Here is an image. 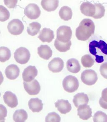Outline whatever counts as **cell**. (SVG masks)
Here are the masks:
<instances>
[{
  "label": "cell",
  "instance_id": "cell-1",
  "mask_svg": "<svg viewBox=\"0 0 107 122\" xmlns=\"http://www.w3.org/2000/svg\"><path fill=\"white\" fill-rule=\"evenodd\" d=\"M95 30V25L92 20L87 18L84 19L76 28V37L79 41H86L94 34Z\"/></svg>",
  "mask_w": 107,
  "mask_h": 122
},
{
  "label": "cell",
  "instance_id": "cell-2",
  "mask_svg": "<svg viewBox=\"0 0 107 122\" xmlns=\"http://www.w3.org/2000/svg\"><path fill=\"white\" fill-rule=\"evenodd\" d=\"M89 51L91 54L96 57V61L97 63H102L100 54L107 56V44L102 40L99 42L96 41H91L89 44Z\"/></svg>",
  "mask_w": 107,
  "mask_h": 122
},
{
  "label": "cell",
  "instance_id": "cell-3",
  "mask_svg": "<svg viewBox=\"0 0 107 122\" xmlns=\"http://www.w3.org/2000/svg\"><path fill=\"white\" fill-rule=\"evenodd\" d=\"M63 87L64 90L68 92H74L79 87L78 79L74 76L69 75L64 78L62 82Z\"/></svg>",
  "mask_w": 107,
  "mask_h": 122
},
{
  "label": "cell",
  "instance_id": "cell-4",
  "mask_svg": "<svg viewBox=\"0 0 107 122\" xmlns=\"http://www.w3.org/2000/svg\"><path fill=\"white\" fill-rule=\"evenodd\" d=\"M31 54L28 50L24 47H20L17 49L14 53L16 61L21 64H25L29 61Z\"/></svg>",
  "mask_w": 107,
  "mask_h": 122
},
{
  "label": "cell",
  "instance_id": "cell-5",
  "mask_svg": "<svg viewBox=\"0 0 107 122\" xmlns=\"http://www.w3.org/2000/svg\"><path fill=\"white\" fill-rule=\"evenodd\" d=\"M72 36V30L70 27L62 25L59 27L56 31V38L63 43L70 41Z\"/></svg>",
  "mask_w": 107,
  "mask_h": 122
},
{
  "label": "cell",
  "instance_id": "cell-6",
  "mask_svg": "<svg viewBox=\"0 0 107 122\" xmlns=\"http://www.w3.org/2000/svg\"><path fill=\"white\" fill-rule=\"evenodd\" d=\"M81 79L84 84L87 86H92L97 81L98 78L97 73L94 70H85L81 74Z\"/></svg>",
  "mask_w": 107,
  "mask_h": 122
},
{
  "label": "cell",
  "instance_id": "cell-7",
  "mask_svg": "<svg viewBox=\"0 0 107 122\" xmlns=\"http://www.w3.org/2000/svg\"><path fill=\"white\" fill-rule=\"evenodd\" d=\"M7 28L11 34L17 36L22 33L24 27L21 20L18 19H14L8 23Z\"/></svg>",
  "mask_w": 107,
  "mask_h": 122
},
{
  "label": "cell",
  "instance_id": "cell-8",
  "mask_svg": "<svg viewBox=\"0 0 107 122\" xmlns=\"http://www.w3.org/2000/svg\"><path fill=\"white\" fill-rule=\"evenodd\" d=\"M24 13L28 18L31 20H35L40 16L41 10L38 5L34 3H30L26 7Z\"/></svg>",
  "mask_w": 107,
  "mask_h": 122
},
{
  "label": "cell",
  "instance_id": "cell-9",
  "mask_svg": "<svg viewBox=\"0 0 107 122\" xmlns=\"http://www.w3.org/2000/svg\"><path fill=\"white\" fill-rule=\"evenodd\" d=\"M24 88L28 94L30 95H36L39 93L41 86L39 82L36 80L29 82H23Z\"/></svg>",
  "mask_w": 107,
  "mask_h": 122
},
{
  "label": "cell",
  "instance_id": "cell-10",
  "mask_svg": "<svg viewBox=\"0 0 107 122\" xmlns=\"http://www.w3.org/2000/svg\"><path fill=\"white\" fill-rule=\"evenodd\" d=\"M38 74V71L35 66H30L26 68L22 73L23 81L29 82L34 79Z\"/></svg>",
  "mask_w": 107,
  "mask_h": 122
},
{
  "label": "cell",
  "instance_id": "cell-11",
  "mask_svg": "<svg viewBox=\"0 0 107 122\" xmlns=\"http://www.w3.org/2000/svg\"><path fill=\"white\" fill-rule=\"evenodd\" d=\"M64 67V63L60 58H54L48 64V68L53 73L60 72Z\"/></svg>",
  "mask_w": 107,
  "mask_h": 122
},
{
  "label": "cell",
  "instance_id": "cell-12",
  "mask_svg": "<svg viewBox=\"0 0 107 122\" xmlns=\"http://www.w3.org/2000/svg\"><path fill=\"white\" fill-rule=\"evenodd\" d=\"M80 10L81 13L87 16L92 17L96 13L95 5L90 2H85L82 3Z\"/></svg>",
  "mask_w": 107,
  "mask_h": 122
},
{
  "label": "cell",
  "instance_id": "cell-13",
  "mask_svg": "<svg viewBox=\"0 0 107 122\" xmlns=\"http://www.w3.org/2000/svg\"><path fill=\"white\" fill-rule=\"evenodd\" d=\"M5 103L11 108L16 107L18 105V101L17 96L11 91H6L3 96Z\"/></svg>",
  "mask_w": 107,
  "mask_h": 122
},
{
  "label": "cell",
  "instance_id": "cell-14",
  "mask_svg": "<svg viewBox=\"0 0 107 122\" xmlns=\"http://www.w3.org/2000/svg\"><path fill=\"white\" fill-rule=\"evenodd\" d=\"M55 107L57 108L58 111L61 114H66L70 112L72 106L68 100L63 99L59 100L55 103Z\"/></svg>",
  "mask_w": 107,
  "mask_h": 122
},
{
  "label": "cell",
  "instance_id": "cell-15",
  "mask_svg": "<svg viewBox=\"0 0 107 122\" xmlns=\"http://www.w3.org/2000/svg\"><path fill=\"white\" fill-rule=\"evenodd\" d=\"M78 115L83 120H87L92 117V111L90 106L83 105L79 106L78 109Z\"/></svg>",
  "mask_w": 107,
  "mask_h": 122
},
{
  "label": "cell",
  "instance_id": "cell-16",
  "mask_svg": "<svg viewBox=\"0 0 107 122\" xmlns=\"http://www.w3.org/2000/svg\"><path fill=\"white\" fill-rule=\"evenodd\" d=\"M20 69L16 65H9L5 70V74L7 78L11 80L16 79L18 77Z\"/></svg>",
  "mask_w": 107,
  "mask_h": 122
},
{
  "label": "cell",
  "instance_id": "cell-17",
  "mask_svg": "<svg viewBox=\"0 0 107 122\" xmlns=\"http://www.w3.org/2000/svg\"><path fill=\"white\" fill-rule=\"evenodd\" d=\"M38 38L42 42L50 43L54 38V33L53 30L50 28H45L40 32Z\"/></svg>",
  "mask_w": 107,
  "mask_h": 122
},
{
  "label": "cell",
  "instance_id": "cell-18",
  "mask_svg": "<svg viewBox=\"0 0 107 122\" xmlns=\"http://www.w3.org/2000/svg\"><path fill=\"white\" fill-rule=\"evenodd\" d=\"M29 109L34 112H39L42 110L43 104L39 98H31L28 102Z\"/></svg>",
  "mask_w": 107,
  "mask_h": 122
},
{
  "label": "cell",
  "instance_id": "cell-19",
  "mask_svg": "<svg viewBox=\"0 0 107 122\" xmlns=\"http://www.w3.org/2000/svg\"><path fill=\"white\" fill-rule=\"evenodd\" d=\"M89 101V97L87 95L83 92L76 94L73 99V102L76 107L83 105H87Z\"/></svg>",
  "mask_w": 107,
  "mask_h": 122
},
{
  "label": "cell",
  "instance_id": "cell-20",
  "mask_svg": "<svg viewBox=\"0 0 107 122\" xmlns=\"http://www.w3.org/2000/svg\"><path fill=\"white\" fill-rule=\"evenodd\" d=\"M59 0H41V5L48 12L54 11L59 6Z\"/></svg>",
  "mask_w": 107,
  "mask_h": 122
},
{
  "label": "cell",
  "instance_id": "cell-21",
  "mask_svg": "<svg viewBox=\"0 0 107 122\" xmlns=\"http://www.w3.org/2000/svg\"><path fill=\"white\" fill-rule=\"evenodd\" d=\"M38 53L41 58L48 60L52 55V51L47 45H41L38 48Z\"/></svg>",
  "mask_w": 107,
  "mask_h": 122
},
{
  "label": "cell",
  "instance_id": "cell-22",
  "mask_svg": "<svg viewBox=\"0 0 107 122\" xmlns=\"http://www.w3.org/2000/svg\"><path fill=\"white\" fill-rule=\"evenodd\" d=\"M67 68L68 71L73 73H77L81 70L79 61L75 58H71L68 60L67 62Z\"/></svg>",
  "mask_w": 107,
  "mask_h": 122
},
{
  "label": "cell",
  "instance_id": "cell-23",
  "mask_svg": "<svg viewBox=\"0 0 107 122\" xmlns=\"http://www.w3.org/2000/svg\"><path fill=\"white\" fill-rule=\"evenodd\" d=\"M59 15L61 19L68 21L71 20L73 16V11L70 8L67 6H64L59 10Z\"/></svg>",
  "mask_w": 107,
  "mask_h": 122
},
{
  "label": "cell",
  "instance_id": "cell-24",
  "mask_svg": "<svg viewBox=\"0 0 107 122\" xmlns=\"http://www.w3.org/2000/svg\"><path fill=\"white\" fill-rule=\"evenodd\" d=\"M54 45L56 49L58 51L61 52H65L70 49L72 42L69 41L67 43H63L56 38L54 41Z\"/></svg>",
  "mask_w": 107,
  "mask_h": 122
},
{
  "label": "cell",
  "instance_id": "cell-25",
  "mask_svg": "<svg viewBox=\"0 0 107 122\" xmlns=\"http://www.w3.org/2000/svg\"><path fill=\"white\" fill-rule=\"evenodd\" d=\"M28 118V114L23 109L15 111L13 114V119L16 122H24Z\"/></svg>",
  "mask_w": 107,
  "mask_h": 122
},
{
  "label": "cell",
  "instance_id": "cell-26",
  "mask_svg": "<svg viewBox=\"0 0 107 122\" xmlns=\"http://www.w3.org/2000/svg\"><path fill=\"white\" fill-rule=\"evenodd\" d=\"M41 28V25L40 23L34 22L30 23L27 29V32L28 35L31 36H35L37 35L40 31Z\"/></svg>",
  "mask_w": 107,
  "mask_h": 122
},
{
  "label": "cell",
  "instance_id": "cell-27",
  "mask_svg": "<svg viewBox=\"0 0 107 122\" xmlns=\"http://www.w3.org/2000/svg\"><path fill=\"white\" fill-rule=\"evenodd\" d=\"M11 57V52L6 47H0V62L4 63L8 61Z\"/></svg>",
  "mask_w": 107,
  "mask_h": 122
},
{
  "label": "cell",
  "instance_id": "cell-28",
  "mask_svg": "<svg viewBox=\"0 0 107 122\" xmlns=\"http://www.w3.org/2000/svg\"><path fill=\"white\" fill-rule=\"evenodd\" d=\"M81 63L85 68H90L94 64V59L90 55L86 54L81 58Z\"/></svg>",
  "mask_w": 107,
  "mask_h": 122
},
{
  "label": "cell",
  "instance_id": "cell-29",
  "mask_svg": "<svg viewBox=\"0 0 107 122\" xmlns=\"http://www.w3.org/2000/svg\"><path fill=\"white\" fill-rule=\"evenodd\" d=\"M96 8V13L92 17L95 19H100L105 15V8L102 4L100 3H96L94 4Z\"/></svg>",
  "mask_w": 107,
  "mask_h": 122
},
{
  "label": "cell",
  "instance_id": "cell-30",
  "mask_svg": "<svg viewBox=\"0 0 107 122\" xmlns=\"http://www.w3.org/2000/svg\"><path fill=\"white\" fill-rule=\"evenodd\" d=\"M93 121L94 122H107V115L102 111H97L93 117Z\"/></svg>",
  "mask_w": 107,
  "mask_h": 122
},
{
  "label": "cell",
  "instance_id": "cell-31",
  "mask_svg": "<svg viewBox=\"0 0 107 122\" xmlns=\"http://www.w3.org/2000/svg\"><path fill=\"white\" fill-rule=\"evenodd\" d=\"M10 13L8 10L3 5H0V21L5 22L8 20Z\"/></svg>",
  "mask_w": 107,
  "mask_h": 122
},
{
  "label": "cell",
  "instance_id": "cell-32",
  "mask_svg": "<svg viewBox=\"0 0 107 122\" xmlns=\"http://www.w3.org/2000/svg\"><path fill=\"white\" fill-rule=\"evenodd\" d=\"M45 121L46 122H59L61 121V117L57 113L53 112L48 113L45 118Z\"/></svg>",
  "mask_w": 107,
  "mask_h": 122
},
{
  "label": "cell",
  "instance_id": "cell-33",
  "mask_svg": "<svg viewBox=\"0 0 107 122\" xmlns=\"http://www.w3.org/2000/svg\"><path fill=\"white\" fill-rule=\"evenodd\" d=\"M7 110L5 106L0 104V122H4L5 118L6 117Z\"/></svg>",
  "mask_w": 107,
  "mask_h": 122
},
{
  "label": "cell",
  "instance_id": "cell-34",
  "mask_svg": "<svg viewBox=\"0 0 107 122\" xmlns=\"http://www.w3.org/2000/svg\"><path fill=\"white\" fill-rule=\"evenodd\" d=\"M4 3L8 8H15L18 3V0H4Z\"/></svg>",
  "mask_w": 107,
  "mask_h": 122
},
{
  "label": "cell",
  "instance_id": "cell-35",
  "mask_svg": "<svg viewBox=\"0 0 107 122\" xmlns=\"http://www.w3.org/2000/svg\"><path fill=\"white\" fill-rule=\"evenodd\" d=\"M100 71L102 77L107 79V62L101 65L100 68Z\"/></svg>",
  "mask_w": 107,
  "mask_h": 122
},
{
  "label": "cell",
  "instance_id": "cell-36",
  "mask_svg": "<svg viewBox=\"0 0 107 122\" xmlns=\"http://www.w3.org/2000/svg\"><path fill=\"white\" fill-rule=\"evenodd\" d=\"M99 104L102 108L107 110V102L103 101L101 97L99 100Z\"/></svg>",
  "mask_w": 107,
  "mask_h": 122
},
{
  "label": "cell",
  "instance_id": "cell-37",
  "mask_svg": "<svg viewBox=\"0 0 107 122\" xmlns=\"http://www.w3.org/2000/svg\"><path fill=\"white\" fill-rule=\"evenodd\" d=\"M102 99L107 102V88L104 89L102 92Z\"/></svg>",
  "mask_w": 107,
  "mask_h": 122
},
{
  "label": "cell",
  "instance_id": "cell-38",
  "mask_svg": "<svg viewBox=\"0 0 107 122\" xmlns=\"http://www.w3.org/2000/svg\"><path fill=\"white\" fill-rule=\"evenodd\" d=\"M4 80V78L2 73L1 71H0V85H1L2 82H3Z\"/></svg>",
  "mask_w": 107,
  "mask_h": 122
},
{
  "label": "cell",
  "instance_id": "cell-39",
  "mask_svg": "<svg viewBox=\"0 0 107 122\" xmlns=\"http://www.w3.org/2000/svg\"><path fill=\"white\" fill-rule=\"evenodd\" d=\"M0 96H1V94H0Z\"/></svg>",
  "mask_w": 107,
  "mask_h": 122
}]
</instances>
